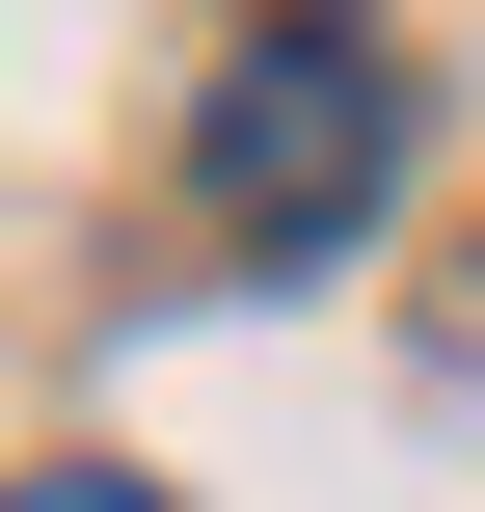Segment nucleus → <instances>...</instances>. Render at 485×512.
<instances>
[{
	"label": "nucleus",
	"mask_w": 485,
	"mask_h": 512,
	"mask_svg": "<svg viewBox=\"0 0 485 512\" xmlns=\"http://www.w3.org/2000/svg\"><path fill=\"white\" fill-rule=\"evenodd\" d=\"M0 512H162V486H108V459H54V486H0Z\"/></svg>",
	"instance_id": "f03ea898"
},
{
	"label": "nucleus",
	"mask_w": 485,
	"mask_h": 512,
	"mask_svg": "<svg viewBox=\"0 0 485 512\" xmlns=\"http://www.w3.org/2000/svg\"><path fill=\"white\" fill-rule=\"evenodd\" d=\"M378 162H405V81H378L351 27H243V54H216V108H189V189H216L243 243H351V216H378Z\"/></svg>",
	"instance_id": "f257e3e1"
}]
</instances>
